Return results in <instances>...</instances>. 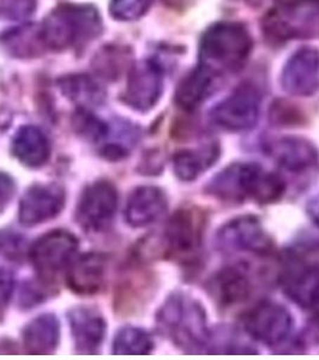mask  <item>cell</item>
Instances as JSON below:
<instances>
[{
  "label": "cell",
  "instance_id": "cell-1",
  "mask_svg": "<svg viewBox=\"0 0 319 360\" xmlns=\"http://www.w3.org/2000/svg\"><path fill=\"white\" fill-rule=\"evenodd\" d=\"M285 190L281 176L251 162L230 165L209 185V193L222 201L242 202L251 198L261 205L278 201Z\"/></svg>",
  "mask_w": 319,
  "mask_h": 360
},
{
  "label": "cell",
  "instance_id": "cell-2",
  "mask_svg": "<svg viewBox=\"0 0 319 360\" xmlns=\"http://www.w3.org/2000/svg\"><path fill=\"white\" fill-rule=\"evenodd\" d=\"M101 30V17L91 5H60L49 13L41 25L44 44L52 51L84 45L98 37Z\"/></svg>",
  "mask_w": 319,
  "mask_h": 360
},
{
  "label": "cell",
  "instance_id": "cell-3",
  "mask_svg": "<svg viewBox=\"0 0 319 360\" xmlns=\"http://www.w3.org/2000/svg\"><path fill=\"white\" fill-rule=\"evenodd\" d=\"M161 332L186 352H197L208 344L204 309L197 300L176 293L168 298L157 315Z\"/></svg>",
  "mask_w": 319,
  "mask_h": 360
},
{
  "label": "cell",
  "instance_id": "cell-4",
  "mask_svg": "<svg viewBox=\"0 0 319 360\" xmlns=\"http://www.w3.org/2000/svg\"><path fill=\"white\" fill-rule=\"evenodd\" d=\"M252 51L247 29L235 22H220L205 32L201 42V65L219 74L235 71L245 64Z\"/></svg>",
  "mask_w": 319,
  "mask_h": 360
},
{
  "label": "cell",
  "instance_id": "cell-5",
  "mask_svg": "<svg viewBox=\"0 0 319 360\" xmlns=\"http://www.w3.org/2000/svg\"><path fill=\"white\" fill-rule=\"evenodd\" d=\"M205 215L196 207L179 209L168 222L164 242L169 256L191 262L196 259L203 244Z\"/></svg>",
  "mask_w": 319,
  "mask_h": 360
},
{
  "label": "cell",
  "instance_id": "cell-6",
  "mask_svg": "<svg viewBox=\"0 0 319 360\" xmlns=\"http://www.w3.org/2000/svg\"><path fill=\"white\" fill-rule=\"evenodd\" d=\"M77 249L74 234L56 229L37 239L30 249V261L41 278H53L72 263Z\"/></svg>",
  "mask_w": 319,
  "mask_h": 360
},
{
  "label": "cell",
  "instance_id": "cell-7",
  "mask_svg": "<svg viewBox=\"0 0 319 360\" xmlns=\"http://www.w3.org/2000/svg\"><path fill=\"white\" fill-rule=\"evenodd\" d=\"M118 207V193L110 181H96L86 186L78 202L76 219L89 232L108 229Z\"/></svg>",
  "mask_w": 319,
  "mask_h": 360
},
{
  "label": "cell",
  "instance_id": "cell-8",
  "mask_svg": "<svg viewBox=\"0 0 319 360\" xmlns=\"http://www.w3.org/2000/svg\"><path fill=\"white\" fill-rule=\"evenodd\" d=\"M261 96L252 86H242L211 111L213 122L228 131H246L257 124Z\"/></svg>",
  "mask_w": 319,
  "mask_h": 360
},
{
  "label": "cell",
  "instance_id": "cell-9",
  "mask_svg": "<svg viewBox=\"0 0 319 360\" xmlns=\"http://www.w3.org/2000/svg\"><path fill=\"white\" fill-rule=\"evenodd\" d=\"M246 332L262 344H282L291 335L293 319L280 304L264 302L252 309L244 319Z\"/></svg>",
  "mask_w": 319,
  "mask_h": 360
},
{
  "label": "cell",
  "instance_id": "cell-10",
  "mask_svg": "<svg viewBox=\"0 0 319 360\" xmlns=\"http://www.w3.org/2000/svg\"><path fill=\"white\" fill-rule=\"evenodd\" d=\"M217 243L222 250L234 252L266 255L273 249L271 238L252 215L235 217L227 222L217 234Z\"/></svg>",
  "mask_w": 319,
  "mask_h": 360
},
{
  "label": "cell",
  "instance_id": "cell-11",
  "mask_svg": "<svg viewBox=\"0 0 319 360\" xmlns=\"http://www.w3.org/2000/svg\"><path fill=\"white\" fill-rule=\"evenodd\" d=\"M65 201V190L60 185H33L21 198L18 220L25 227L49 221L62 213Z\"/></svg>",
  "mask_w": 319,
  "mask_h": 360
},
{
  "label": "cell",
  "instance_id": "cell-12",
  "mask_svg": "<svg viewBox=\"0 0 319 360\" xmlns=\"http://www.w3.org/2000/svg\"><path fill=\"white\" fill-rule=\"evenodd\" d=\"M164 90V76L156 63L145 60L134 66L129 75L124 101L134 110L147 112L155 106Z\"/></svg>",
  "mask_w": 319,
  "mask_h": 360
},
{
  "label": "cell",
  "instance_id": "cell-13",
  "mask_svg": "<svg viewBox=\"0 0 319 360\" xmlns=\"http://www.w3.org/2000/svg\"><path fill=\"white\" fill-rule=\"evenodd\" d=\"M283 89L295 96H312L319 89V51L298 49L287 62L281 76Z\"/></svg>",
  "mask_w": 319,
  "mask_h": 360
},
{
  "label": "cell",
  "instance_id": "cell-14",
  "mask_svg": "<svg viewBox=\"0 0 319 360\" xmlns=\"http://www.w3.org/2000/svg\"><path fill=\"white\" fill-rule=\"evenodd\" d=\"M70 329L76 351L94 354L101 347L106 335V321L91 307H76L69 312Z\"/></svg>",
  "mask_w": 319,
  "mask_h": 360
},
{
  "label": "cell",
  "instance_id": "cell-15",
  "mask_svg": "<svg viewBox=\"0 0 319 360\" xmlns=\"http://www.w3.org/2000/svg\"><path fill=\"white\" fill-rule=\"evenodd\" d=\"M283 291L304 309L319 305L318 263H298L285 271Z\"/></svg>",
  "mask_w": 319,
  "mask_h": 360
},
{
  "label": "cell",
  "instance_id": "cell-16",
  "mask_svg": "<svg viewBox=\"0 0 319 360\" xmlns=\"http://www.w3.org/2000/svg\"><path fill=\"white\" fill-rule=\"evenodd\" d=\"M167 209V198L160 188L145 185L132 191L127 200L125 219L131 227L152 225Z\"/></svg>",
  "mask_w": 319,
  "mask_h": 360
},
{
  "label": "cell",
  "instance_id": "cell-17",
  "mask_svg": "<svg viewBox=\"0 0 319 360\" xmlns=\"http://www.w3.org/2000/svg\"><path fill=\"white\" fill-rule=\"evenodd\" d=\"M269 154L281 167L292 172H303L318 164V152L307 139L283 137L269 144Z\"/></svg>",
  "mask_w": 319,
  "mask_h": 360
},
{
  "label": "cell",
  "instance_id": "cell-18",
  "mask_svg": "<svg viewBox=\"0 0 319 360\" xmlns=\"http://www.w3.org/2000/svg\"><path fill=\"white\" fill-rule=\"evenodd\" d=\"M107 261L101 254H86L70 268L67 285L74 293L91 295L103 288L106 278Z\"/></svg>",
  "mask_w": 319,
  "mask_h": 360
},
{
  "label": "cell",
  "instance_id": "cell-19",
  "mask_svg": "<svg viewBox=\"0 0 319 360\" xmlns=\"http://www.w3.org/2000/svg\"><path fill=\"white\" fill-rule=\"evenodd\" d=\"M13 154L28 167H41L48 161L51 147L47 136L34 125L22 127L13 139Z\"/></svg>",
  "mask_w": 319,
  "mask_h": 360
},
{
  "label": "cell",
  "instance_id": "cell-20",
  "mask_svg": "<svg viewBox=\"0 0 319 360\" xmlns=\"http://www.w3.org/2000/svg\"><path fill=\"white\" fill-rule=\"evenodd\" d=\"M210 288L219 303L223 307H232L247 300L252 286L245 269L228 266L214 276Z\"/></svg>",
  "mask_w": 319,
  "mask_h": 360
},
{
  "label": "cell",
  "instance_id": "cell-21",
  "mask_svg": "<svg viewBox=\"0 0 319 360\" xmlns=\"http://www.w3.org/2000/svg\"><path fill=\"white\" fill-rule=\"evenodd\" d=\"M60 327L57 317L51 314L30 321L23 330L25 351L33 356H47L56 351L59 344Z\"/></svg>",
  "mask_w": 319,
  "mask_h": 360
},
{
  "label": "cell",
  "instance_id": "cell-22",
  "mask_svg": "<svg viewBox=\"0 0 319 360\" xmlns=\"http://www.w3.org/2000/svg\"><path fill=\"white\" fill-rule=\"evenodd\" d=\"M214 75L213 71L202 65L190 72L176 89V105L186 111L200 106L211 93Z\"/></svg>",
  "mask_w": 319,
  "mask_h": 360
},
{
  "label": "cell",
  "instance_id": "cell-23",
  "mask_svg": "<svg viewBox=\"0 0 319 360\" xmlns=\"http://www.w3.org/2000/svg\"><path fill=\"white\" fill-rule=\"evenodd\" d=\"M220 156V149L216 144L201 148L200 150H181L173 159L176 176L184 181H193L198 176L211 167Z\"/></svg>",
  "mask_w": 319,
  "mask_h": 360
},
{
  "label": "cell",
  "instance_id": "cell-24",
  "mask_svg": "<svg viewBox=\"0 0 319 360\" xmlns=\"http://www.w3.org/2000/svg\"><path fill=\"white\" fill-rule=\"evenodd\" d=\"M1 42L10 54L17 58H33L40 56L46 49L42 40L41 28L25 25L15 28L1 37Z\"/></svg>",
  "mask_w": 319,
  "mask_h": 360
},
{
  "label": "cell",
  "instance_id": "cell-25",
  "mask_svg": "<svg viewBox=\"0 0 319 360\" xmlns=\"http://www.w3.org/2000/svg\"><path fill=\"white\" fill-rule=\"evenodd\" d=\"M63 93L81 106H93L103 103L105 91L88 76H69L60 81Z\"/></svg>",
  "mask_w": 319,
  "mask_h": 360
},
{
  "label": "cell",
  "instance_id": "cell-26",
  "mask_svg": "<svg viewBox=\"0 0 319 360\" xmlns=\"http://www.w3.org/2000/svg\"><path fill=\"white\" fill-rule=\"evenodd\" d=\"M154 347L152 338L143 329L125 327L119 330L113 341L115 356H145Z\"/></svg>",
  "mask_w": 319,
  "mask_h": 360
},
{
  "label": "cell",
  "instance_id": "cell-27",
  "mask_svg": "<svg viewBox=\"0 0 319 360\" xmlns=\"http://www.w3.org/2000/svg\"><path fill=\"white\" fill-rule=\"evenodd\" d=\"M74 127L78 135L83 136L91 142H98L108 134L106 124L86 110H79L74 115Z\"/></svg>",
  "mask_w": 319,
  "mask_h": 360
},
{
  "label": "cell",
  "instance_id": "cell-28",
  "mask_svg": "<svg viewBox=\"0 0 319 360\" xmlns=\"http://www.w3.org/2000/svg\"><path fill=\"white\" fill-rule=\"evenodd\" d=\"M154 0H111L110 13L118 21H136L143 17Z\"/></svg>",
  "mask_w": 319,
  "mask_h": 360
},
{
  "label": "cell",
  "instance_id": "cell-29",
  "mask_svg": "<svg viewBox=\"0 0 319 360\" xmlns=\"http://www.w3.org/2000/svg\"><path fill=\"white\" fill-rule=\"evenodd\" d=\"M37 0H0V20L23 21L35 13Z\"/></svg>",
  "mask_w": 319,
  "mask_h": 360
},
{
  "label": "cell",
  "instance_id": "cell-30",
  "mask_svg": "<svg viewBox=\"0 0 319 360\" xmlns=\"http://www.w3.org/2000/svg\"><path fill=\"white\" fill-rule=\"evenodd\" d=\"M15 278L11 271L0 268V317L4 315L8 307L10 299L13 297Z\"/></svg>",
  "mask_w": 319,
  "mask_h": 360
},
{
  "label": "cell",
  "instance_id": "cell-31",
  "mask_svg": "<svg viewBox=\"0 0 319 360\" xmlns=\"http://www.w3.org/2000/svg\"><path fill=\"white\" fill-rule=\"evenodd\" d=\"M16 184L13 176L6 173L0 172V214L4 212L6 207L15 196Z\"/></svg>",
  "mask_w": 319,
  "mask_h": 360
},
{
  "label": "cell",
  "instance_id": "cell-32",
  "mask_svg": "<svg viewBox=\"0 0 319 360\" xmlns=\"http://www.w3.org/2000/svg\"><path fill=\"white\" fill-rule=\"evenodd\" d=\"M308 215L312 219V221L319 227V195L315 196L310 205H308Z\"/></svg>",
  "mask_w": 319,
  "mask_h": 360
},
{
  "label": "cell",
  "instance_id": "cell-33",
  "mask_svg": "<svg viewBox=\"0 0 319 360\" xmlns=\"http://www.w3.org/2000/svg\"><path fill=\"white\" fill-rule=\"evenodd\" d=\"M275 1L282 8H294L315 1V0H275Z\"/></svg>",
  "mask_w": 319,
  "mask_h": 360
}]
</instances>
